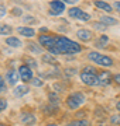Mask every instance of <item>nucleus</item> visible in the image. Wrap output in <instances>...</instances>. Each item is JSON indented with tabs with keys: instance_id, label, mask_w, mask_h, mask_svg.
<instances>
[{
	"instance_id": "nucleus-32",
	"label": "nucleus",
	"mask_w": 120,
	"mask_h": 126,
	"mask_svg": "<svg viewBox=\"0 0 120 126\" xmlns=\"http://www.w3.org/2000/svg\"><path fill=\"white\" fill-rule=\"evenodd\" d=\"M11 13H13L14 16H21V14H23V11H21V9H19V7H14Z\"/></svg>"
},
{
	"instance_id": "nucleus-8",
	"label": "nucleus",
	"mask_w": 120,
	"mask_h": 126,
	"mask_svg": "<svg viewBox=\"0 0 120 126\" xmlns=\"http://www.w3.org/2000/svg\"><path fill=\"white\" fill-rule=\"evenodd\" d=\"M50 6H51V9H52L50 11V14H52V16H58V14H61L65 10V4L61 0H51Z\"/></svg>"
},
{
	"instance_id": "nucleus-29",
	"label": "nucleus",
	"mask_w": 120,
	"mask_h": 126,
	"mask_svg": "<svg viewBox=\"0 0 120 126\" xmlns=\"http://www.w3.org/2000/svg\"><path fill=\"white\" fill-rule=\"evenodd\" d=\"M6 107H7V101H6L4 98H1V97H0V112H1V111H4Z\"/></svg>"
},
{
	"instance_id": "nucleus-7",
	"label": "nucleus",
	"mask_w": 120,
	"mask_h": 126,
	"mask_svg": "<svg viewBox=\"0 0 120 126\" xmlns=\"http://www.w3.org/2000/svg\"><path fill=\"white\" fill-rule=\"evenodd\" d=\"M19 76L20 79L23 81H31L34 77H32V72H31V69L28 67L27 64H23V66H20L19 69Z\"/></svg>"
},
{
	"instance_id": "nucleus-1",
	"label": "nucleus",
	"mask_w": 120,
	"mask_h": 126,
	"mask_svg": "<svg viewBox=\"0 0 120 126\" xmlns=\"http://www.w3.org/2000/svg\"><path fill=\"white\" fill-rule=\"evenodd\" d=\"M55 46H57V49L60 50V53H65V55H74L82 50V46L79 44H76L74 41H71L61 35L55 36Z\"/></svg>"
},
{
	"instance_id": "nucleus-6",
	"label": "nucleus",
	"mask_w": 120,
	"mask_h": 126,
	"mask_svg": "<svg viewBox=\"0 0 120 126\" xmlns=\"http://www.w3.org/2000/svg\"><path fill=\"white\" fill-rule=\"evenodd\" d=\"M68 14H69V17L76 18V20H82V21H89L90 20V16L88 13H85L79 7H72V9H69L68 10Z\"/></svg>"
},
{
	"instance_id": "nucleus-28",
	"label": "nucleus",
	"mask_w": 120,
	"mask_h": 126,
	"mask_svg": "<svg viewBox=\"0 0 120 126\" xmlns=\"http://www.w3.org/2000/svg\"><path fill=\"white\" fill-rule=\"evenodd\" d=\"M106 27L107 25H105L103 23H93V28H96V30H106Z\"/></svg>"
},
{
	"instance_id": "nucleus-39",
	"label": "nucleus",
	"mask_w": 120,
	"mask_h": 126,
	"mask_svg": "<svg viewBox=\"0 0 120 126\" xmlns=\"http://www.w3.org/2000/svg\"><path fill=\"white\" fill-rule=\"evenodd\" d=\"M47 126H58V125H55V123H50V125H47Z\"/></svg>"
},
{
	"instance_id": "nucleus-38",
	"label": "nucleus",
	"mask_w": 120,
	"mask_h": 126,
	"mask_svg": "<svg viewBox=\"0 0 120 126\" xmlns=\"http://www.w3.org/2000/svg\"><path fill=\"white\" fill-rule=\"evenodd\" d=\"M116 108H117V111H120V101L117 102V105H116Z\"/></svg>"
},
{
	"instance_id": "nucleus-20",
	"label": "nucleus",
	"mask_w": 120,
	"mask_h": 126,
	"mask_svg": "<svg viewBox=\"0 0 120 126\" xmlns=\"http://www.w3.org/2000/svg\"><path fill=\"white\" fill-rule=\"evenodd\" d=\"M107 42H109V38L106 35H102L99 39L96 41V48H105L107 45Z\"/></svg>"
},
{
	"instance_id": "nucleus-24",
	"label": "nucleus",
	"mask_w": 120,
	"mask_h": 126,
	"mask_svg": "<svg viewBox=\"0 0 120 126\" xmlns=\"http://www.w3.org/2000/svg\"><path fill=\"white\" fill-rule=\"evenodd\" d=\"M31 86H34V87H41L42 86V80L41 79H38V77H34L31 80Z\"/></svg>"
},
{
	"instance_id": "nucleus-11",
	"label": "nucleus",
	"mask_w": 120,
	"mask_h": 126,
	"mask_svg": "<svg viewBox=\"0 0 120 126\" xmlns=\"http://www.w3.org/2000/svg\"><path fill=\"white\" fill-rule=\"evenodd\" d=\"M95 6H96L99 10H103V11H106V13L113 11V7H112L109 3H106V1H102V0H95Z\"/></svg>"
},
{
	"instance_id": "nucleus-23",
	"label": "nucleus",
	"mask_w": 120,
	"mask_h": 126,
	"mask_svg": "<svg viewBox=\"0 0 120 126\" xmlns=\"http://www.w3.org/2000/svg\"><path fill=\"white\" fill-rule=\"evenodd\" d=\"M24 60H26V63H27L28 67H30V66H31V67H37V62H35L32 58H28V56H26V58H24Z\"/></svg>"
},
{
	"instance_id": "nucleus-25",
	"label": "nucleus",
	"mask_w": 120,
	"mask_h": 126,
	"mask_svg": "<svg viewBox=\"0 0 120 126\" xmlns=\"http://www.w3.org/2000/svg\"><path fill=\"white\" fill-rule=\"evenodd\" d=\"M110 123L112 125H120V115H113V116H110Z\"/></svg>"
},
{
	"instance_id": "nucleus-2",
	"label": "nucleus",
	"mask_w": 120,
	"mask_h": 126,
	"mask_svg": "<svg viewBox=\"0 0 120 126\" xmlns=\"http://www.w3.org/2000/svg\"><path fill=\"white\" fill-rule=\"evenodd\" d=\"M38 42H40V45L44 46L51 55H61L60 50L57 49V46H55V36L41 34V35L38 36Z\"/></svg>"
},
{
	"instance_id": "nucleus-22",
	"label": "nucleus",
	"mask_w": 120,
	"mask_h": 126,
	"mask_svg": "<svg viewBox=\"0 0 120 126\" xmlns=\"http://www.w3.org/2000/svg\"><path fill=\"white\" fill-rule=\"evenodd\" d=\"M74 126H90V122L89 121H85V119H82V121H74L71 122Z\"/></svg>"
},
{
	"instance_id": "nucleus-10",
	"label": "nucleus",
	"mask_w": 120,
	"mask_h": 126,
	"mask_svg": "<svg viewBox=\"0 0 120 126\" xmlns=\"http://www.w3.org/2000/svg\"><path fill=\"white\" fill-rule=\"evenodd\" d=\"M19 79H20L19 72H16V70H9V72L6 73V81L9 83L10 86H14L19 81Z\"/></svg>"
},
{
	"instance_id": "nucleus-9",
	"label": "nucleus",
	"mask_w": 120,
	"mask_h": 126,
	"mask_svg": "<svg viewBox=\"0 0 120 126\" xmlns=\"http://www.w3.org/2000/svg\"><path fill=\"white\" fill-rule=\"evenodd\" d=\"M97 77H99V84H100V86H107L112 81V79H113L110 72H106V70H105V72H99Z\"/></svg>"
},
{
	"instance_id": "nucleus-14",
	"label": "nucleus",
	"mask_w": 120,
	"mask_h": 126,
	"mask_svg": "<svg viewBox=\"0 0 120 126\" xmlns=\"http://www.w3.org/2000/svg\"><path fill=\"white\" fill-rule=\"evenodd\" d=\"M76 35H78L79 39H82V41L92 39V32L89 31V30H78L76 31Z\"/></svg>"
},
{
	"instance_id": "nucleus-3",
	"label": "nucleus",
	"mask_w": 120,
	"mask_h": 126,
	"mask_svg": "<svg viewBox=\"0 0 120 126\" xmlns=\"http://www.w3.org/2000/svg\"><path fill=\"white\" fill-rule=\"evenodd\" d=\"M85 101H86L85 95H83L82 93H79V91H75V93L68 95V98H66V105H68L71 109H78Z\"/></svg>"
},
{
	"instance_id": "nucleus-37",
	"label": "nucleus",
	"mask_w": 120,
	"mask_h": 126,
	"mask_svg": "<svg viewBox=\"0 0 120 126\" xmlns=\"http://www.w3.org/2000/svg\"><path fill=\"white\" fill-rule=\"evenodd\" d=\"M61 1H62V3H69V4H74V3H76V1H78V0H61Z\"/></svg>"
},
{
	"instance_id": "nucleus-42",
	"label": "nucleus",
	"mask_w": 120,
	"mask_h": 126,
	"mask_svg": "<svg viewBox=\"0 0 120 126\" xmlns=\"http://www.w3.org/2000/svg\"><path fill=\"white\" fill-rule=\"evenodd\" d=\"M97 126H105V125H97Z\"/></svg>"
},
{
	"instance_id": "nucleus-17",
	"label": "nucleus",
	"mask_w": 120,
	"mask_h": 126,
	"mask_svg": "<svg viewBox=\"0 0 120 126\" xmlns=\"http://www.w3.org/2000/svg\"><path fill=\"white\" fill-rule=\"evenodd\" d=\"M100 23H103L105 25H116V24H117V20L113 18V17H109V16H102Z\"/></svg>"
},
{
	"instance_id": "nucleus-5",
	"label": "nucleus",
	"mask_w": 120,
	"mask_h": 126,
	"mask_svg": "<svg viewBox=\"0 0 120 126\" xmlns=\"http://www.w3.org/2000/svg\"><path fill=\"white\" fill-rule=\"evenodd\" d=\"M81 80L85 84H88V86H100L99 84V77L95 73H89V72L82 70V73H81Z\"/></svg>"
},
{
	"instance_id": "nucleus-12",
	"label": "nucleus",
	"mask_w": 120,
	"mask_h": 126,
	"mask_svg": "<svg viewBox=\"0 0 120 126\" xmlns=\"http://www.w3.org/2000/svg\"><path fill=\"white\" fill-rule=\"evenodd\" d=\"M17 32H20V35L27 36V38H31V36L35 35V31L32 28H28V27H19L17 28Z\"/></svg>"
},
{
	"instance_id": "nucleus-33",
	"label": "nucleus",
	"mask_w": 120,
	"mask_h": 126,
	"mask_svg": "<svg viewBox=\"0 0 120 126\" xmlns=\"http://www.w3.org/2000/svg\"><path fill=\"white\" fill-rule=\"evenodd\" d=\"M83 70L85 72H89V73H95V74H97V70L93 67H89V66H86V67H83Z\"/></svg>"
},
{
	"instance_id": "nucleus-15",
	"label": "nucleus",
	"mask_w": 120,
	"mask_h": 126,
	"mask_svg": "<svg viewBox=\"0 0 120 126\" xmlns=\"http://www.w3.org/2000/svg\"><path fill=\"white\" fill-rule=\"evenodd\" d=\"M6 44L9 46H11V48H20V46L23 45V42H21L19 38H14V36H7Z\"/></svg>"
},
{
	"instance_id": "nucleus-18",
	"label": "nucleus",
	"mask_w": 120,
	"mask_h": 126,
	"mask_svg": "<svg viewBox=\"0 0 120 126\" xmlns=\"http://www.w3.org/2000/svg\"><path fill=\"white\" fill-rule=\"evenodd\" d=\"M42 62L44 63H50V64H55V66H58V62L55 60V58H54V55H42Z\"/></svg>"
},
{
	"instance_id": "nucleus-21",
	"label": "nucleus",
	"mask_w": 120,
	"mask_h": 126,
	"mask_svg": "<svg viewBox=\"0 0 120 126\" xmlns=\"http://www.w3.org/2000/svg\"><path fill=\"white\" fill-rule=\"evenodd\" d=\"M48 99H50L51 105H55V107H57V105L60 104V98H58L55 94H52V93H50V94H48Z\"/></svg>"
},
{
	"instance_id": "nucleus-34",
	"label": "nucleus",
	"mask_w": 120,
	"mask_h": 126,
	"mask_svg": "<svg viewBox=\"0 0 120 126\" xmlns=\"http://www.w3.org/2000/svg\"><path fill=\"white\" fill-rule=\"evenodd\" d=\"M113 80H115V83L120 84V74H116V76H113Z\"/></svg>"
},
{
	"instance_id": "nucleus-40",
	"label": "nucleus",
	"mask_w": 120,
	"mask_h": 126,
	"mask_svg": "<svg viewBox=\"0 0 120 126\" xmlns=\"http://www.w3.org/2000/svg\"><path fill=\"white\" fill-rule=\"evenodd\" d=\"M0 126H6V125H4V123H0Z\"/></svg>"
},
{
	"instance_id": "nucleus-35",
	"label": "nucleus",
	"mask_w": 120,
	"mask_h": 126,
	"mask_svg": "<svg viewBox=\"0 0 120 126\" xmlns=\"http://www.w3.org/2000/svg\"><path fill=\"white\" fill-rule=\"evenodd\" d=\"M113 7H115L117 11L120 13V1H115V4H113Z\"/></svg>"
},
{
	"instance_id": "nucleus-41",
	"label": "nucleus",
	"mask_w": 120,
	"mask_h": 126,
	"mask_svg": "<svg viewBox=\"0 0 120 126\" xmlns=\"http://www.w3.org/2000/svg\"><path fill=\"white\" fill-rule=\"evenodd\" d=\"M66 126H74V125H72V123H69V125H66Z\"/></svg>"
},
{
	"instance_id": "nucleus-27",
	"label": "nucleus",
	"mask_w": 120,
	"mask_h": 126,
	"mask_svg": "<svg viewBox=\"0 0 120 126\" xmlns=\"http://www.w3.org/2000/svg\"><path fill=\"white\" fill-rule=\"evenodd\" d=\"M6 91V81H4V79L0 76V94L1 93H4Z\"/></svg>"
},
{
	"instance_id": "nucleus-13",
	"label": "nucleus",
	"mask_w": 120,
	"mask_h": 126,
	"mask_svg": "<svg viewBox=\"0 0 120 126\" xmlns=\"http://www.w3.org/2000/svg\"><path fill=\"white\" fill-rule=\"evenodd\" d=\"M21 122H23L24 125H27V126H31L35 123V116L34 115H31V113H23L21 115Z\"/></svg>"
},
{
	"instance_id": "nucleus-30",
	"label": "nucleus",
	"mask_w": 120,
	"mask_h": 126,
	"mask_svg": "<svg viewBox=\"0 0 120 126\" xmlns=\"http://www.w3.org/2000/svg\"><path fill=\"white\" fill-rule=\"evenodd\" d=\"M76 74V69H65V76H72Z\"/></svg>"
},
{
	"instance_id": "nucleus-36",
	"label": "nucleus",
	"mask_w": 120,
	"mask_h": 126,
	"mask_svg": "<svg viewBox=\"0 0 120 126\" xmlns=\"http://www.w3.org/2000/svg\"><path fill=\"white\" fill-rule=\"evenodd\" d=\"M6 14V9L3 7V6H0V17H3Z\"/></svg>"
},
{
	"instance_id": "nucleus-31",
	"label": "nucleus",
	"mask_w": 120,
	"mask_h": 126,
	"mask_svg": "<svg viewBox=\"0 0 120 126\" xmlns=\"http://www.w3.org/2000/svg\"><path fill=\"white\" fill-rule=\"evenodd\" d=\"M24 23L30 24V23H37V21H35V18H34V17H30V16H27V17H24Z\"/></svg>"
},
{
	"instance_id": "nucleus-26",
	"label": "nucleus",
	"mask_w": 120,
	"mask_h": 126,
	"mask_svg": "<svg viewBox=\"0 0 120 126\" xmlns=\"http://www.w3.org/2000/svg\"><path fill=\"white\" fill-rule=\"evenodd\" d=\"M27 48H28V50H31V52H35V53H40V52H41V49H40L38 46H35L34 44H30Z\"/></svg>"
},
{
	"instance_id": "nucleus-4",
	"label": "nucleus",
	"mask_w": 120,
	"mask_h": 126,
	"mask_svg": "<svg viewBox=\"0 0 120 126\" xmlns=\"http://www.w3.org/2000/svg\"><path fill=\"white\" fill-rule=\"evenodd\" d=\"M88 58L92 62H95L96 64H99V66H105V67L113 66V60L109 56H106V55H100V53H97V52H89Z\"/></svg>"
},
{
	"instance_id": "nucleus-16",
	"label": "nucleus",
	"mask_w": 120,
	"mask_h": 126,
	"mask_svg": "<svg viewBox=\"0 0 120 126\" xmlns=\"http://www.w3.org/2000/svg\"><path fill=\"white\" fill-rule=\"evenodd\" d=\"M28 91H30V88H28L27 86H17L16 87V88H14V95H16V97H23V95H26L28 93Z\"/></svg>"
},
{
	"instance_id": "nucleus-19",
	"label": "nucleus",
	"mask_w": 120,
	"mask_h": 126,
	"mask_svg": "<svg viewBox=\"0 0 120 126\" xmlns=\"http://www.w3.org/2000/svg\"><path fill=\"white\" fill-rule=\"evenodd\" d=\"M13 28L9 24H0V35H10Z\"/></svg>"
}]
</instances>
